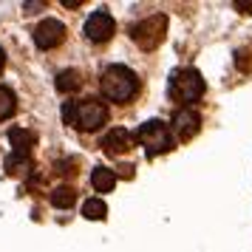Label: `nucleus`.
<instances>
[{
  "instance_id": "nucleus-1",
  "label": "nucleus",
  "mask_w": 252,
  "mask_h": 252,
  "mask_svg": "<svg viewBox=\"0 0 252 252\" xmlns=\"http://www.w3.org/2000/svg\"><path fill=\"white\" fill-rule=\"evenodd\" d=\"M63 119L82 133H91V130H99L108 122V105L94 99V96L91 99H71L63 108Z\"/></svg>"
},
{
  "instance_id": "nucleus-2",
  "label": "nucleus",
  "mask_w": 252,
  "mask_h": 252,
  "mask_svg": "<svg viewBox=\"0 0 252 252\" xmlns=\"http://www.w3.org/2000/svg\"><path fill=\"white\" fill-rule=\"evenodd\" d=\"M99 88H102V94L111 102H127V99L136 94L139 80L127 65H108V68L102 71Z\"/></svg>"
},
{
  "instance_id": "nucleus-3",
  "label": "nucleus",
  "mask_w": 252,
  "mask_h": 252,
  "mask_svg": "<svg viewBox=\"0 0 252 252\" xmlns=\"http://www.w3.org/2000/svg\"><path fill=\"white\" fill-rule=\"evenodd\" d=\"M170 96L176 102L184 105H193L204 96V77L198 74L195 68H182V71H173L170 77Z\"/></svg>"
},
{
  "instance_id": "nucleus-4",
  "label": "nucleus",
  "mask_w": 252,
  "mask_h": 252,
  "mask_svg": "<svg viewBox=\"0 0 252 252\" xmlns=\"http://www.w3.org/2000/svg\"><path fill=\"white\" fill-rule=\"evenodd\" d=\"M139 142L145 145V153L148 156H159V153H167V150H173V133L170 127L164 125L161 119H150V122H145V125L139 127Z\"/></svg>"
},
{
  "instance_id": "nucleus-5",
  "label": "nucleus",
  "mask_w": 252,
  "mask_h": 252,
  "mask_svg": "<svg viewBox=\"0 0 252 252\" xmlns=\"http://www.w3.org/2000/svg\"><path fill=\"white\" fill-rule=\"evenodd\" d=\"M164 29H167V17L164 14H153V17H145L142 23H136L130 29V37L139 48L145 51H153L164 40Z\"/></svg>"
},
{
  "instance_id": "nucleus-6",
  "label": "nucleus",
  "mask_w": 252,
  "mask_h": 252,
  "mask_svg": "<svg viewBox=\"0 0 252 252\" xmlns=\"http://www.w3.org/2000/svg\"><path fill=\"white\" fill-rule=\"evenodd\" d=\"M114 17L105 12V9H99V12H94L88 20H85V29H82V34H85V40H91V43H108L111 37H114Z\"/></svg>"
},
{
  "instance_id": "nucleus-7",
  "label": "nucleus",
  "mask_w": 252,
  "mask_h": 252,
  "mask_svg": "<svg viewBox=\"0 0 252 252\" xmlns=\"http://www.w3.org/2000/svg\"><path fill=\"white\" fill-rule=\"evenodd\" d=\"M63 40H65V26L60 23V20H51V17H48L43 23H37V29H34L37 48L48 51V48H57Z\"/></svg>"
},
{
  "instance_id": "nucleus-8",
  "label": "nucleus",
  "mask_w": 252,
  "mask_h": 252,
  "mask_svg": "<svg viewBox=\"0 0 252 252\" xmlns=\"http://www.w3.org/2000/svg\"><path fill=\"white\" fill-rule=\"evenodd\" d=\"M198 127H201V116L195 114L193 108H179L176 114H173V130H176V136L182 139H193L198 133Z\"/></svg>"
},
{
  "instance_id": "nucleus-9",
  "label": "nucleus",
  "mask_w": 252,
  "mask_h": 252,
  "mask_svg": "<svg viewBox=\"0 0 252 252\" xmlns=\"http://www.w3.org/2000/svg\"><path fill=\"white\" fill-rule=\"evenodd\" d=\"M133 148V133L125 130V127H114L108 136L102 139V150L108 156H119V153H127Z\"/></svg>"
},
{
  "instance_id": "nucleus-10",
  "label": "nucleus",
  "mask_w": 252,
  "mask_h": 252,
  "mask_svg": "<svg viewBox=\"0 0 252 252\" xmlns=\"http://www.w3.org/2000/svg\"><path fill=\"white\" fill-rule=\"evenodd\" d=\"M9 142L14 145V153L29 156L32 148L37 145V136L32 133V130H26V127H12V130H9Z\"/></svg>"
},
{
  "instance_id": "nucleus-11",
  "label": "nucleus",
  "mask_w": 252,
  "mask_h": 252,
  "mask_svg": "<svg viewBox=\"0 0 252 252\" xmlns=\"http://www.w3.org/2000/svg\"><path fill=\"white\" fill-rule=\"evenodd\" d=\"M80 88H82L80 71L65 68V71H60V74H57V91H60V94H77Z\"/></svg>"
},
{
  "instance_id": "nucleus-12",
  "label": "nucleus",
  "mask_w": 252,
  "mask_h": 252,
  "mask_svg": "<svg viewBox=\"0 0 252 252\" xmlns=\"http://www.w3.org/2000/svg\"><path fill=\"white\" fill-rule=\"evenodd\" d=\"M91 184H94V190H99V193H111L116 184V173L111 167H94Z\"/></svg>"
},
{
  "instance_id": "nucleus-13",
  "label": "nucleus",
  "mask_w": 252,
  "mask_h": 252,
  "mask_svg": "<svg viewBox=\"0 0 252 252\" xmlns=\"http://www.w3.org/2000/svg\"><path fill=\"white\" fill-rule=\"evenodd\" d=\"M74 198H77V193H74L71 187H65V184H60V187L51 190V204L57 207V210H68V207L74 204Z\"/></svg>"
},
{
  "instance_id": "nucleus-14",
  "label": "nucleus",
  "mask_w": 252,
  "mask_h": 252,
  "mask_svg": "<svg viewBox=\"0 0 252 252\" xmlns=\"http://www.w3.org/2000/svg\"><path fill=\"white\" fill-rule=\"evenodd\" d=\"M105 213H108V207H105L102 198H88V201L82 204V216L88 218V221H102Z\"/></svg>"
},
{
  "instance_id": "nucleus-15",
  "label": "nucleus",
  "mask_w": 252,
  "mask_h": 252,
  "mask_svg": "<svg viewBox=\"0 0 252 252\" xmlns=\"http://www.w3.org/2000/svg\"><path fill=\"white\" fill-rule=\"evenodd\" d=\"M17 111V99H14V91L0 85V119H9V116Z\"/></svg>"
},
{
  "instance_id": "nucleus-16",
  "label": "nucleus",
  "mask_w": 252,
  "mask_h": 252,
  "mask_svg": "<svg viewBox=\"0 0 252 252\" xmlns=\"http://www.w3.org/2000/svg\"><path fill=\"white\" fill-rule=\"evenodd\" d=\"M29 170H32V159H29V156L12 153V156L6 159V173H12V176H20V173H29Z\"/></svg>"
},
{
  "instance_id": "nucleus-17",
  "label": "nucleus",
  "mask_w": 252,
  "mask_h": 252,
  "mask_svg": "<svg viewBox=\"0 0 252 252\" xmlns=\"http://www.w3.org/2000/svg\"><path fill=\"white\" fill-rule=\"evenodd\" d=\"M74 164H77L74 159H71V161H60V164H57V170H60V173H74V170H77Z\"/></svg>"
},
{
  "instance_id": "nucleus-18",
  "label": "nucleus",
  "mask_w": 252,
  "mask_h": 252,
  "mask_svg": "<svg viewBox=\"0 0 252 252\" xmlns=\"http://www.w3.org/2000/svg\"><path fill=\"white\" fill-rule=\"evenodd\" d=\"M82 3H85V0H63V6H68V9H77Z\"/></svg>"
},
{
  "instance_id": "nucleus-19",
  "label": "nucleus",
  "mask_w": 252,
  "mask_h": 252,
  "mask_svg": "<svg viewBox=\"0 0 252 252\" xmlns=\"http://www.w3.org/2000/svg\"><path fill=\"white\" fill-rule=\"evenodd\" d=\"M235 9H241V12H252V3H244V0H238V3H235Z\"/></svg>"
},
{
  "instance_id": "nucleus-20",
  "label": "nucleus",
  "mask_w": 252,
  "mask_h": 252,
  "mask_svg": "<svg viewBox=\"0 0 252 252\" xmlns=\"http://www.w3.org/2000/svg\"><path fill=\"white\" fill-rule=\"evenodd\" d=\"M119 167H122V170H119V173H122V176H133V170H130L133 164H119Z\"/></svg>"
},
{
  "instance_id": "nucleus-21",
  "label": "nucleus",
  "mask_w": 252,
  "mask_h": 252,
  "mask_svg": "<svg viewBox=\"0 0 252 252\" xmlns=\"http://www.w3.org/2000/svg\"><path fill=\"white\" fill-rule=\"evenodd\" d=\"M6 65V54H3V48H0V68Z\"/></svg>"
}]
</instances>
